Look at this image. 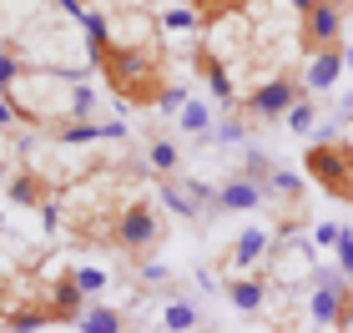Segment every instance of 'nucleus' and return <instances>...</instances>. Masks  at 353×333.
Segmentation results:
<instances>
[{
	"label": "nucleus",
	"instance_id": "obj_1",
	"mask_svg": "<svg viewBox=\"0 0 353 333\" xmlns=\"http://www.w3.org/2000/svg\"><path fill=\"white\" fill-rule=\"evenodd\" d=\"M91 56L101 61V76L111 81V91H117L121 101H137V106H157L162 101V61L137 51V46H91Z\"/></svg>",
	"mask_w": 353,
	"mask_h": 333
},
{
	"label": "nucleus",
	"instance_id": "obj_2",
	"mask_svg": "<svg viewBox=\"0 0 353 333\" xmlns=\"http://www.w3.org/2000/svg\"><path fill=\"white\" fill-rule=\"evenodd\" d=\"M106 243L141 263V258H152V252L162 248V217H157V208H152L147 197H132V202L117 212V222H111Z\"/></svg>",
	"mask_w": 353,
	"mask_h": 333
},
{
	"label": "nucleus",
	"instance_id": "obj_3",
	"mask_svg": "<svg viewBox=\"0 0 353 333\" xmlns=\"http://www.w3.org/2000/svg\"><path fill=\"white\" fill-rule=\"evenodd\" d=\"M303 172L323 187L328 197L353 202V147L339 137H318L308 152H303Z\"/></svg>",
	"mask_w": 353,
	"mask_h": 333
},
{
	"label": "nucleus",
	"instance_id": "obj_4",
	"mask_svg": "<svg viewBox=\"0 0 353 333\" xmlns=\"http://www.w3.org/2000/svg\"><path fill=\"white\" fill-rule=\"evenodd\" d=\"M328 46H343V6L313 0L298 21V51L313 56V51H328Z\"/></svg>",
	"mask_w": 353,
	"mask_h": 333
},
{
	"label": "nucleus",
	"instance_id": "obj_5",
	"mask_svg": "<svg viewBox=\"0 0 353 333\" xmlns=\"http://www.w3.org/2000/svg\"><path fill=\"white\" fill-rule=\"evenodd\" d=\"M298 97H303V86L293 81V76H268V81H263V86H252L237 106H243V117H248V121H283V117H288V106H293Z\"/></svg>",
	"mask_w": 353,
	"mask_h": 333
},
{
	"label": "nucleus",
	"instance_id": "obj_6",
	"mask_svg": "<svg viewBox=\"0 0 353 333\" xmlns=\"http://www.w3.org/2000/svg\"><path fill=\"white\" fill-rule=\"evenodd\" d=\"M313 323L323 328H343L348 308H353V288H348V273H318L313 278Z\"/></svg>",
	"mask_w": 353,
	"mask_h": 333
},
{
	"label": "nucleus",
	"instance_id": "obj_7",
	"mask_svg": "<svg viewBox=\"0 0 353 333\" xmlns=\"http://www.w3.org/2000/svg\"><path fill=\"white\" fill-rule=\"evenodd\" d=\"M86 303H91V298L81 293V283H76V268H66V273L51 278V288H46V308H51L56 323H76L86 313Z\"/></svg>",
	"mask_w": 353,
	"mask_h": 333
},
{
	"label": "nucleus",
	"instance_id": "obj_8",
	"mask_svg": "<svg viewBox=\"0 0 353 333\" xmlns=\"http://www.w3.org/2000/svg\"><path fill=\"white\" fill-rule=\"evenodd\" d=\"M51 137L61 141V147H86V141H117V137H126V121H91V117H81V121L51 126Z\"/></svg>",
	"mask_w": 353,
	"mask_h": 333
},
{
	"label": "nucleus",
	"instance_id": "obj_9",
	"mask_svg": "<svg viewBox=\"0 0 353 333\" xmlns=\"http://www.w3.org/2000/svg\"><path fill=\"white\" fill-rule=\"evenodd\" d=\"M6 197L15 202V208H46V202L56 197V187H51V177H46V172H30V167H21V172H10Z\"/></svg>",
	"mask_w": 353,
	"mask_h": 333
},
{
	"label": "nucleus",
	"instance_id": "obj_10",
	"mask_svg": "<svg viewBox=\"0 0 353 333\" xmlns=\"http://www.w3.org/2000/svg\"><path fill=\"white\" fill-rule=\"evenodd\" d=\"M263 197H268V187L248 182V177H232V182H222V187H217L212 208H217V212H252Z\"/></svg>",
	"mask_w": 353,
	"mask_h": 333
},
{
	"label": "nucleus",
	"instance_id": "obj_11",
	"mask_svg": "<svg viewBox=\"0 0 353 333\" xmlns=\"http://www.w3.org/2000/svg\"><path fill=\"white\" fill-rule=\"evenodd\" d=\"M339 76H343V46H328V51H313L308 61V91H328V86H339Z\"/></svg>",
	"mask_w": 353,
	"mask_h": 333
},
{
	"label": "nucleus",
	"instance_id": "obj_12",
	"mask_svg": "<svg viewBox=\"0 0 353 333\" xmlns=\"http://www.w3.org/2000/svg\"><path fill=\"white\" fill-rule=\"evenodd\" d=\"M268 248H272V237L263 232V228H248V232H237V243H232V268H258L263 258H268Z\"/></svg>",
	"mask_w": 353,
	"mask_h": 333
},
{
	"label": "nucleus",
	"instance_id": "obj_13",
	"mask_svg": "<svg viewBox=\"0 0 353 333\" xmlns=\"http://www.w3.org/2000/svg\"><path fill=\"white\" fill-rule=\"evenodd\" d=\"M162 202H167V208H172L176 217H202V212H207V202H202L197 192H192L187 182H176L172 172L162 177Z\"/></svg>",
	"mask_w": 353,
	"mask_h": 333
},
{
	"label": "nucleus",
	"instance_id": "obj_14",
	"mask_svg": "<svg viewBox=\"0 0 353 333\" xmlns=\"http://www.w3.org/2000/svg\"><path fill=\"white\" fill-rule=\"evenodd\" d=\"M228 303H232L237 313H258V308L268 303V283H263V278H232V283H228Z\"/></svg>",
	"mask_w": 353,
	"mask_h": 333
},
{
	"label": "nucleus",
	"instance_id": "obj_15",
	"mask_svg": "<svg viewBox=\"0 0 353 333\" xmlns=\"http://www.w3.org/2000/svg\"><path fill=\"white\" fill-rule=\"evenodd\" d=\"M56 319H51V308L46 303H21V308H10L6 319H0V328H21V333H30V328H51Z\"/></svg>",
	"mask_w": 353,
	"mask_h": 333
},
{
	"label": "nucleus",
	"instance_id": "obj_16",
	"mask_svg": "<svg viewBox=\"0 0 353 333\" xmlns=\"http://www.w3.org/2000/svg\"><path fill=\"white\" fill-rule=\"evenodd\" d=\"M76 328H86V333H121L126 328V313L101 308V303H86V313L76 319Z\"/></svg>",
	"mask_w": 353,
	"mask_h": 333
},
{
	"label": "nucleus",
	"instance_id": "obj_17",
	"mask_svg": "<svg viewBox=\"0 0 353 333\" xmlns=\"http://www.w3.org/2000/svg\"><path fill=\"white\" fill-rule=\"evenodd\" d=\"M21 76H30V71H26V61H21V56H15L10 46H6V51H0V97H10Z\"/></svg>",
	"mask_w": 353,
	"mask_h": 333
},
{
	"label": "nucleus",
	"instance_id": "obj_18",
	"mask_svg": "<svg viewBox=\"0 0 353 333\" xmlns=\"http://www.w3.org/2000/svg\"><path fill=\"white\" fill-rule=\"evenodd\" d=\"M207 66V91H212V97L222 101V106H237V91H232V76L222 71V66H212V61H202Z\"/></svg>",
	"mask_w": 353,
	"mask_h": 333
},
{
	"label": "nucleus",
	"instance_id": "obj_19",
	"mask_svg": "<svg viewBox=\"0 0 353 333\" xmlns=\"http://www.w3.org/2000/svg\"><path fill=\"white\" fill-rule=\"evenodd\" d=\"M268 192H278V197H303V172L272 167V177H268Z\"/></svg>",
	"mask_w": 353,
	"mask_h": 333
},
{
	"label": "nucleus",
	"instance_id": "obj_20",
	"mask_svg": "<svg viewBox=\"0 0 353 333\" xmlns=\"http://www.w3.org/2000/svg\"><path fill=\"white\" fill-rule=\"evenodd\" d=\"M162 323H167L172 333H176V328L187 333V328H197V323H202V313L192 308V303H167V313H162Z\"/></svg>",
	"mask_w": 353,
	"mask_h": 333
},
{
	"label": "nucleus",
	"instance_id": "obj_21",
	"mask_svg": "<svg viewBox=\"0 0 353 333\" xmlns=\"http://www.w3.org/2000/svg\"><path fill=\"white\" fill-rule=\"evenodd\" d=\"M313 117H318L313 101H308V97H298L293 106H288V117H283V121H288V132H298V137H303V132H313Z\"/></svg>",
	"mask_w": 353,
	"mask_h": 333
},
{
	"label": "nucleus",
	"instance_id": "obj_22",
	"mask_svg": "<svg viewBox=\"0 0 353 333\" xmlns=\"http://www.w3.org/2000/svg\"><path fill=\"white\" fill-rule=\"evenodd\" d=\"M243 177L258 182V187H268V177H272V157H268V152H248V157H243Z\"/></svg>",
	"mask_w": 353,
	"mask_h": 333
},
{
	"label": "nucleus",
	"instance_id": "obj_23",
	"mask_svg": "<svg viewBox=\"0 0 353 333\" xmlns=\"http://www.w3.org/2000/svg\"><path fill=\"white\" fill-rule=\"evenodd\" d=\"M243 0H192V10H197V21L202 26H212V21H222L228 10H237Z\"/></svg>",
	"mask_w": 353,
	"mask_h": 333
},
{
	"label": "nucleus",
	"instance_id": "obj_24",
	"mask_svg": "<svg viewBox=\"0 0 353 333\" xmlns=\"http://www.w3.org/2000/svg\"><path fill=\"white\" fill-rule=\"evenodd\" d=\"M207 126H212V117H207V106H197V101H182V132L202 137Z\"/></svg>",
	"mask_w": 353,
	"mask_h": 333
},
{
	"label": "nucleus",
	"instance_id": "obj_25",
	"mask_svg": "<svg viewBox=\"0 0 353 333\" xmlns=\"http://www.w3.org/2000/svg\"><path fill=\"white\" fill-rule=\"evenodd\" d=\"M76 283H81V293H86V298H96L111 278H106V268H91V263H86V268H76Z\"/></svg>",
	"mask_w": 353,
	"mask_h": 333
},
{
	"label": "nucleus",
	"instance_id": "obj_26",
	"mask_svg": "<svg viewBox=\"0 0 353 333\" xmlns=\"http://www.w3.org/2000/svg\"><path fill=\"white\" fill-rule=\"evenodd\" d=\"M176 162H182V157H176V147H172L167 137H162V141H152V167L162 172V177H167V172H176Z\"/></svg>",
	"mask_w": 353,
	"mask_h": 333
},
{
	"label": "nucleus",
	"instance_id": "obj_27",
	"mask_svg": "<svg viewBox=\"0 0 353 333\" xmlns=\"http://www.w3.org/2000/svg\"><path fill=\"white\" fill-rule=\"evenodd\" d=\"M81 21H86V46H101V41H111V21H106L101 10H86Z\"/></svg>",
	"mask_w": 353,
	"mask_h": 333
},
{
	"label": "nucleus",
	"instance_id": "obj_28",
	"mask_svg": "<svg viewBox=\"0 0 353 333\" xmlns=\"http://www.w3.org/2000/svg\"><path fill=\"white\" fill-rule=\"evenodd\" d=\"M333 252H339V273L353 278V228H339V237H333Z\"/></svg>",
	"mask_w": 353,
	"mask_h": 333
},
{
	"label": "nucleus",
	"instance_id": "obj_29",
	"mask_svg": "<svg viewBox=\"0 0 353 333\" xmlns=\"http://www.w3.org/2000/svg\"><path fill=\"white\" fill-rule=\"evenodd\" d=\"M192 26H202L192 6H182V10H167V15H162V30H192Z\"/></svg>",
	"mask_w": 353,
	"mask_h": 333
},
{
	"label": "nucleus",
	"instance_id": "obj_30",
	"mask_svg": "<svg viewBox=\"0 0 353 333\" xmlns=\"http://www.w3.org/2000/svg\"><path fill=\"white\" fill-rule=\"evenodd\" d=\"M15 121H21V111H15V101H10V97H0V132H10Z\"/></svg>",
	"mask_w": 353,
	"mask_h": 333
},
{
	"label": "nucleus",
	"instance_id": "obj_31",
	"mask_svg": "<svg viewBox=\"0 0 353 333\" xmlns=\"http://www.w3.org/2000/svg\"><path fill=\"white\" fill-rule=\"evenodd\" d=\"M167 273H162V268H141V283H147V288H157V283H162Z\"/></svg>",
	"mask_w": 353,
	"mask_h": 333
},
{
	"label": "nucleus",
	"instance_id": "obj_32",
	"mask_svg": "<svg viewBox=\"0 0 353 333\" xmlns=\"http://www.w3.org/2000/svg\"><path fill=\"white\" fill-rule=\"evenodd\" d=\"M333 237H339V228H333V222H323V228H318V243L333 248Z\"/></svg>",
	"mask_w": 353,
	"mask_h": 333
},
{
	"label": "nucleus",
	"instance_id": "obj_33",
	"mask_svg": "<svg viewBox=\"0 0 353 333\" xmlns=\"http://www.w3.org/2000/svg\"><path fill=\"white\" fill-rule=\"evenodd\" d=\"M288 6H293V10L303 15V10H308V6H313V0H288Z\"/></svg>",
	"mask_w": 353,
	"mask_h": 333
},
{
	"label": "nucleus",
	"instance_id": "obj_34",
	"mask_svg": "<svg viewBox=\"0 0 353 333\" xmlns=\"http://www.w3.org/2000/svg\"><path fill=\"white\" fill-rule=\"evenodd\" d=\"M343 66H353V46H348V51H343Z\"/></svg>",
	"mask_w": 353,
	"mask_h": 333
},
{
	"label": "nucleus",
	"instance_id": "obj_35",
	"mask_svg": "<svg viewBox=\"0 0 353 333\" xmlns=\"http://www.w3.org/2000/svg\"><path fill=\"white\" fill-rule=\"evenodd\" d=\"M333 6H343V0H333Z\"/></svg>",
	"mask_w": 353,
	"mask_h": 333
}]
</instances>
